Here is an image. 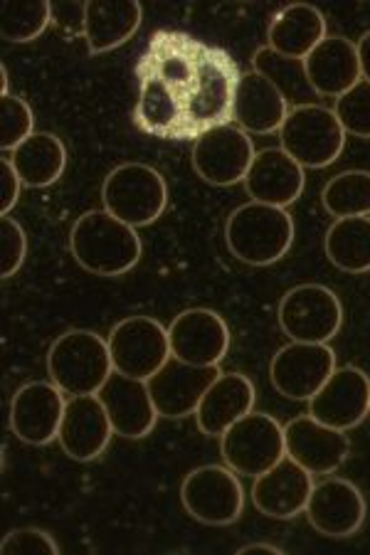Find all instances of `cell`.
Masks as SVG:
<instances>
[{"label": "cell", "instance_id": "1", "mask_svg": "<svg viewBox=\"0 0 370 555\" xmlns=\"http://www.w3.org/2000/svg\"><path fill=\"white\" fill-rule=\"evenodd\" d=\"M133 72L166 89L178 114L176 141H197L232 124L242 75L228 50L180 30H156Z\"/></svg>", "mask_w": 370, "mask_h": 555}, {"label": "cell", "instance_id": "2", "mask_svg": "<svg viewBox=\"0 0 370 555\" xmlns=\"http://www.w3.org/2000/svg\"><path fill=\"white\" fill-rule=\"evenodd\" d=\"M69 253L89 274L122 276L139 264L143 245L137 228L106 210H89L69 230Z\"/></svg>", "mask_w": 370, "mask_h": 555}, {"label": "cell", "instance_id": "3", "mask_svg": "<svg viewBox=\"0 0 370 555\" xmlns=\"http://www.w3.org/2000/svg\"><path fill=\"white\" fill-rule=\"evenodd\" d=\"M225 245L250 267L277 264L294 245L292 215L275 205L242 203L225 222Z\"/></svg>", "mask_w": 370, "mask_h": 555}, {"label": "cell", "instance_id": "4", "mask_svg": "<svg viewBox=\"0 0 370 555\" xmlns=\"http://www.w3.org/2000/svg\"><path fill=\"white\" fill-rule=\"evenodd\" d=\"M48 375L69 398L99 396L114 375L110 344L94 331H65L48 351Z\"/></svg>", "mask_w": 370, "mask_h": 555}, {"label": "cell", "instance_id": "5", "mask_svg": "<svg viewBox=\"0 0 370 555\" xmlns=\"http://www.w3.org/2000/svg\"><path fill=\"white\" fill-rule=\"evenodd\" d=\"M104 210L131 228L153 225L168 208L166 178L146 164H122L102 183Z\"/></svg>", "mask_w": 370, "mask_h": 555}, {"label": "cell", "instance_id": "6", "mask_svg": "<svg viewBox=\"0 0 370 555\" xmlns=\"http://www.w3.org/2000/svg\"><path fill=\"white\" fill-rule=\"evenodd\" d=\"M346 137L339 116L323 104H306L289 112L284 127L279 129V143L304 171H321L341 158Z\"/></svg>", "mask_w": 370, "mask_h": 555}, {"label": "cell", "instance_id": "7", "mask_svg": "<svg viewBox=\"0 0 370 555\" xmlns=\"http://www.w3.org/2000/svg\"><path fill=\"white\" fill-rule=\"evenodd\" d=\"M225 464L242 477H259L286 456L284 427L272 415L255 413L238 420L220 437Z\"/></svg>", "mask_w": 370, "mask_h": 555}, {"label": "cell", "instance_id": "8", "mask_svg": "<svg viewBox=\"0 0 370 555\" xmlns=\"http://www.w3.org/2000/svg\"><path fill=\"white\" fill-rule=\"evenodd\" d=\"M284 336L299 344H329L343 326V307L336 292L323 284H299L289 289L277 311Z\"/></svg>", "mask_w": 370, "mask_h": 555}, {"label": "cell", "instance_id": "9", "mask_svg": "<svg viewBox=\"0 0 370 555\" xmlns=\"http://www.w3.org/2000/svg\"><path fill=\"white\" fill-rule=\"evenodd\" d=\"M180 504L197 524L230 526L245 512V489L228 464H205L183 479Z\"/></svg>", "mask_w": 370, "mask_h": 555}, {"label": "cell", "instance_id": "10", "mask_svg": "<svg viewBox=\"0 0 370 555\" xmlns=\"http://www.w3.org/2000/svg\"><path fill=\"white\" fill-rule=\"evenodd\" d=\"M106 344H110L114 373H122L126 378L151 380L174 358L168 328L151 317L119 321Z\"/></svg>", "mask_w": 370, "mask_h": 555}, {"label": "cell", "instance_id": "11", "mask_svg": "<svg viewBox=\"0 0 370 555\" xmlns=\"http://www.w3.org/2000/svg\"><path fill=\"white\" fill-rule=\"evenodd\" d=\"M336 371V353L329 344L292 341L275 353L269 380L279 396L294 402H309Z\"/></svg>", "mask_w": 370, "mask_h": 555}, {"label": "cell", "instance_id": "12", "mask_svg": "<svg viewBox=\"0 0 370 555\" xmlns=\"http://www.w3.org/2000/svg\"><path fill=\"white\" fill-rule=\"evenodd\" d=\"M255 156L257 151L250 133L234 127V124H225V127L207 131L205 137L195 141L191 164L197 178L207 185L230 188L245 183Z\"/></svg>", "mask_w": 370, "mask_h": 555}, {"label": "cell", "instance_id": "13", "mask_svg": "<svg viewBox=\"0 0 370 555\" xmlns=\"http://www.w3.org/2000/svg\"><path fill=\"white\" fill-rule=\"evenodd\" d=\"M170 353L197 369H220L230 351V328L213 309L180 311L168 326Z\"/></svg>", "mask_w": 370, "mask_h": 555}, {"label": "cell", "instance_id": "14", "mask_svg": "<svg viewBox=\"0 0 370 555\" xmlns=\"http://www.w3.org/2000/svg\"><path fill=\"white\" fill-rule=\"evenodd\" d=\"M67 398L52 380H33L11 400V429L23 444L44 447L60 437Z\"/></svg>", "mask_w": 370, "mask_h": 555}, {"label": "cell", "instance_id": "15", "mask_svg": "<svg viewBox=\"0 0 370 555\" xmlns=\"http://www.w3.org/2000/svg\"><path fill=\"white\" fill-rule=\"evenodd\" d=\"M306 518L316 533L333 541H343L356 535L366 524L368 506L366 496L354 481L329 477L314 485V491L306 504Z\"/></svg>", "mask_w": 370, "mask_h": 555}, {"label": "cell", "instance_id": "16", "mask_svg": "<svg viewBox=\"0 0 370 555\" xmlns=\"http://www.w3.org/2000/svg\"><path fill=\"white\" fill-rule=\"evenodd\" d=\"M309 415L341 433H350L370 415V378L356 369H336L309 400Z\"/></svg>", "mask_w": 370, "mask_h": 555}, {"label": "cell", "instance_id": "17", "mask_svg": "<svg viewBox=\"0 0 370 555\" xmlns=\"http://www.w3.org/2000/svg\"><path fill=\"white\" fill-rule=\"evenodd\" d=\"M284 444L289 460H294L314 477L333 474L350 454L348 435L319 423L311 415L294 417L284 425Z\"/></svg>", "mask_w": 370, "mask_h": 555}, {"label": "cell", "instance_id": "18", "mask_svg": "<svg viewBox=\"0 0 370 555\" xmlns=\"http://www.w3.org/2000/svg\"><path fill=\"white\" fill-rule=\"evenodd\" d=\"M112 420L99 396L67 398L58 442L69 460L94 462L106 452L114 437Z\"/></svg>", "mask_w": 370, "mask_h": 555}, {"label": "cell", "instance_id": "19", "mask_svg": "<svg viewBox=\"0 0 370 555\" xmlns=\"http://www.w3.org/2000/svg\"><path fill=\"white\" fill-rule=\"evenodd\" d=\"M314 474L284 456L272 469L255 477L252 485V504L259 514L277 521H292L302 516L314 491Z\"/></svg>", "mask_w": 370, "mask_h": 555}, {"label": "cell", "instance_id": "20", "mask_svg": "<svg viewBox=\"0 0 370 555\" xmlns=\"http://www.w3.org/2000/svg\"><path fill=\"white\" fill-rule=\"evenodd\" d=\"M218 375L220 369H197V365H188L178 358H170L164 369L149 380V390L153 402H156L158 415L166 420L195 415L203 396L218 380Z\"/></svg>", "mask_w": 370, "mask_h": 555}, {"label": "cell", "instance_id": "21", "mask_svg": "<svg viewBox=\"0 0 370 555\" xmlns=\"http://www.w3.org/2000/svg\"><path fill=\"white\" fill-rule=\"evenodd\" d=\"M99 400L104 402L114 433L124 440L149 437L161 417L156 402L151 398L149 380L126 378L122 373H114L99 390Z\"/></svg>", "mask_w": 370, "mask_h": 555}, {"label": "cell", "instance_id": "22", "mask_svg": "<svg viewBox=\"0 0 370 555\" xmlns=\"http://www.w3.org/2000/svg\"><path fill=\"white\" fill-rule=\"evenodd\" d=\"M304 185V168L282 149L259 151L245 176V191L252 201L284 210L302 198Z\"/></svg>", "mask_w": 370, "mask_h": 555}, {"label": "cell", "instance_id": "23", "mask_svg": "<svg viewBox=\"0 0 370 555\" xmlns=\"http://www.w3.org/2000/svg\"><path fill=\"white\" fill-rule=\"evenodd\" d=\"M257 390L247 375L220 373L195 410L197 429L207 437H222L225 429L255 410Z\"/></svg>", "mask_w": 370, "mask_h": 555}, {"label": "cell", "instance_id": "24", "mask_svg": "<svg viewBox=\"0 0 370 555\" xmlns=\"http://www.w3.org/2000/svg\"><path fill=\"white\" fill-rule=\"evenodd\" d=\"M289 112H292V106L269 79L257 75L255 69L240 77L238 92H234L232 119L238 121L242 131L257 133V137L279 133Z\"/></svg>", "mask_w": 370, "mask_h": 555}, {"label": "cell", "instance_id": "25", "mask_svg": "<svg viewBox=\"0 0 370 555\" xmlns=\"http://www.w3.org/2000/svg\"><path fill=\"white\" fill-rule=\"evenodd\" d=\"M304 67L314 92L319 96H331V100H339L363 79L360 77L356 42L341 38V35H329L304 60Z\"/></svg>", "mask_w": 370, "mask_h": 555}, {"label": "cell", "instance_id": "26", "mask_svg": "<svg viewBox=\"0 0 370 555\" xmlns=\"http://www.w3.org/2000/svg\"><path fill=\"white\" fill-rule=\"evenodd\" d=\"M143 11L139 3L126 0H94L85 3L82 38L87 40L89 55H104L129 42L139 33Z\"/></svg>", "mask_w": 370, "mask_h": 555}, {"label": "cell", "instance_id": "27", "mask_svg": "<svg viewBox=\"0 0 370 555\" xmlns=\"http://www.w3.org/2000/svg\"><path fill=\"white\" fill-rule=\"evenodd\" d=\"M327 38V17L321 15L319 8L292 3L272 17L267 33V44L282 57L304 62Z\"/></svg>", "mask_w": 370, "mask_h": 555}, {"label": "cell", "instance_id": "28", "mask_svg": "<svg viewBox=\"0 0 370 555\" xmlns=\"http://www.w3.org/2000/svg\"><path fill=\"white\" fill-rule=\"evenodd\" d=\"M11 164L21 176L23 185L48 188L55 185L67 168V149L60 137L48 131H35L11 154Z\"/></svg>", "mask_w": 370, "mask_h": 555}, {"label": "cell", "instance_id": "29", "mask_svg": "<svg viewBox=\"0 0 370 555\" xmlns=\"http://www.w3.org/2000/svg\"><path fill=\"white\" fill-rule=\"evenodd\" d=\"M323 253L346 274L370 272V218H343L327 230Z\"/></svg>", "mask_w": 370, "mask_h": 555}, {"label": "cell", "instance_id": "30", "mask_svg": "<svg viewBox=\"0 0 370 555\" xmlns=\"http://www.w3.org/2000/svg\"><path fill=\"white\" fill-rule=\"evenodd\" d=\"M252 69L265 79H269V82L282 92V96L292 109H296V106L316 104V100H319V94L314 92L309 77H306L304 62L282 57L279 52L269 48V44H261L255 55H252Z\"/></svg>", "mask_w": 370, "mask_h": 555}, {"label": "cell", "instance_id": "31", "mask_svg": "<svg viewBox=\"0 0 370 555\" xmlns=\"http://www.w3.org/2000/svg\"><path fill=\"white\" fill-rule=\"evenodd\" d=\"M321 205L331 218H370V171H343L323 185Z\"/></svg>", "mask_w": 370, "mask_h": 555}, {"label": "cell", "instance_id": "32", "mask_svg": "<svg viewBox=\"0 0 370 555\" xmlns=\"http://www.w3.org/2000/svg\"><path fill=\"white\" fill-rule=\"evenodd\" d=\"M55 15V8L48 0H35V3H3L0 8V33L5 42L25 44L38 40L48 30Z\"/></svg>", "mask_w": 370, "mask_h": 555}, {"label": "cell", "instance_id": "33", "mask_svg": "<svg viewBox=\"0 0 370 555\" xmlns=\"http://www.w3.org/2000/svg\"><path fill=\"white\" fill-rule=\"evenodd\" d=\"M333 114L339 116L343 131L348 137L370 139V82H360L339 96L333 104Z\"/></svg>", "mask_w": 370, "mask_h": 555}, {"label": "cell", "instance_id": "34", "mask_svg": "<svg viewBox=\"0 0 370 555\" xmlns=\"http://www.w3.org/2000/svg\"><path fill=\"white\" fill-rule=\"evenodd\" d=\"M0 119H3L0 146H3L5 154H13L23 141H28L35 133V114L30 104L21 100V96H0Z\"/></svg>", "mask_w": 370, "mask_h": 555}, {"label": "cell", "instance_id": "35", "mask_svg": "<svg viewBox=\"0 0 370 555\" xmlns=\"http://www.w3.org/2000/svg\"><path fill=\"white\" fill-rule=\"evenodd\" d=\"M0 257H3V270H0L3 280H11L21 272L25 257H28V235L11 215H3L0 220Z\"/></svg>", "mask_w": 370, "mask_h": 555}, {"label": "cell", "instance_id": "36", "mask_svg": "<svg viewBox=\"0 0 370 555\" xmlns=\"http://www.w3.org/2000/svg\"><path fill=\"white\" fill-rule=\"evenodd\" d=\"M0 551L3 555H60V545L55 535L42 528H15L5 535Z\"/></svg>", "mask_w": 370, "mask_h": 555}, {"label": "cell", "instance_id": "37", "mask_svg": "<svg viewBox=\"0 0 370 555\" xmlns=\"http://www.w3.org/2000/svg\"><path fill=\"white\" fill-rule=\"evenodd\" d=\"M0 185H3V203H0V210H3V215L11 212L17 201H21V191H23V181L21 176H17L15 166L11 164V158H3L0 160Z\"/></svg>", "mask_w": 370, "mask_h": 555}, {"label": "cell", "instance_id": "38", "mask_svg": "<svg viewBox=\"0 0 370 555\" xmlns=\"http://www.w3.org/2000/svg\"><path fill=\"white\" fill-rule=\"evenodd\" d=\"M358 50V62H360V77L363 82H370V30L360 35V40L356 42Z\"/></svg>", "mask_w": 370, "mask_h": 555}, {"label": "cell", "instance_id": "39", "mask_svg": "<svg viewBox=\"0 0 370 555\" xmlns=\"http://www.w3.org/2000/svg\"><path fill=\"white\" fill-rule=\"evenodd\" d=\"M247 553H269V555H282V548H277L272 543H247L242 545L238 555H247Z\"/></svg>", "mask_w": 370, "mask_h": 555}, {"label": "cell", "instance_id": "40", "mask_svg": "<svg viewBox=\"0 0 370 555\" xmlns=\"http://www.w3.org/2000/svg\"><path fill=\"white\" fill-rule=\"evenodd\" d=\"M8 85H11V82H8V69L3 65V67H0V96L11 94V92H8Z\"/></svg>", "mask_w": 370, "mask_h": 555}]
</instances>
